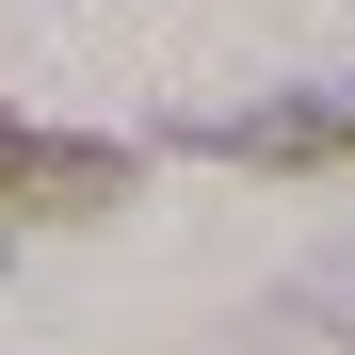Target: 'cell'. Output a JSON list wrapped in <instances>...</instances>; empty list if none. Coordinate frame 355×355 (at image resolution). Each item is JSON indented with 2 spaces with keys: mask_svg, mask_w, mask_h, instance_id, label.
Here are the masks:
<instances>
[{
  "mask_svg": "<svg viewBox=\"0 0 355 355\" xmlns=\"http://www.w3.org/2000/svg\"><path fill=\"white\" fill-rule=\"evenodd\" d=\"M210 146H226V162H355V97H275V113H226Z\"/></svg>",
  "mask_w": 355,
  "mask_h": 355,
  "instance_id": "cell-2",
  "label": "cell"
},
{
  "mask_svg": "<svg viewBox=\"0 0 355 355\" xmlns=\"http://www.w3.org/2000/svg\"><path fill=\"white\" fill-rule=\"evenodd\" d=\"M113 194H130V146H97V130H33V113H0V210L97 226Z\"/></svg>",
  "mask_w": 355,
  "mask_h": 355,
  "instance_id": "cell-1",
  "label": "cell"
}]
</instances>
